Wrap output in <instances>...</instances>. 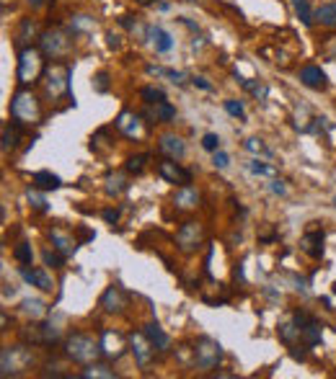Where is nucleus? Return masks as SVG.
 Instances as JSON below:
<instances>
[{"label": "nucleus", "mask_w": 336, "mask_h": 379, "mask_svg": "<svg viewBox=\"0 0 336 379\" xmlns=\"http://www.w3.org/2000/svg\"><path fill=\"white\" fill-rule=\"evenodd\" d=\"M11 119L18 121L21 126H32V124H39L41 119V106L37 101V95L32 91H16L13 98H11Z\"/></svg>", "instance_id": "f257e3e1"}, {"label": "nucleus", "mask_w": 336, "mask_h": 379, "mask_svg": "<svg viewBox=\"0 0 336 379\" xmlns=\"http://www.w3.org/2000/svg\"><path fill=\"white\" fill-rule=\"evenodd\" d=\"M65 354L78 364H93L98 356H104V348H101V340H93L86 333H72L65 340Z\"/></svg>", "instance_id": "f03ea898"}, {"label": "nucleus", "mask_w": 336, "mask_h": 379, "mask_svg": "<svg viewBox=\"0 0 336 379\" xmlns=\"http://www.w3.org/2000/svg\"><path fill=\"white\" fill-rule=\"evenodd\" d=\"M72 36H75V32H65L60 26L47 29V32L39 36L41 55L52 57V60H63V57H67L72 49Z\"/></svg>", "instance_id": "7ed1b4c3"}, {"label": "nucleus", "mask_w": 336, "mask_h": 379, "mask_svg": "<svg viewBox=\"0 0 336 379\" xmlns=\"http://www.w3.org/2000/svg\"><path fill=\"white\" fill-rule=\"evenodd\" d=\"M194 366L200 371H215L223 361V346L209 335H200L194 340Z\"/></svg>", "instance_id": "20e7f679"}, {"label": "nucleus", "mask_w": 336, "mask_h": 379, "mask_svg": "<svg viewBox=\"0 0 336 379\" xmlns=\"http://www.w3.org/2000/svg\"><path fill=\"white\" fill-rule=\"evenodd\" d=\"M32 364V354L26 346H6L3 354H0V374L8 379L16 377L18 371L26 369Z\"/></svg>", "instance_id": "39448f33"}, {"label": "nucleus", "mask_w": 336, "mask_h": 379, "mask_svg": "<svg viewBox=\"0 0 336 379\" xmlns=\"http://www.w3.org/2000/svg\"><path fill=\"white\" fill-rule=\"evenodd\" d=\"M41 49H34V47H26V49H18V83L21 86H29L34 80L39 78L41 72Z\"/></svg>", "instance_id": "423d86ee"}, {"label": "nucleus", "mask_w": 336, "mask_h": 379, "mask_svg": "<svg viewBox=\"0 0 336 379\" xmlns=\"http://www.w3.org/2000/svg\"><path fill=\"white\" fill-rule=\"evenodd\" d=\"M44 88L49 98H60L70 91V67L65 62H52L44 75Z\"/></svg>", "instance_id": "0eeeda50"}, {"label": "nucleus", "mask_w": 336, "mask_h": 379, "mask_svg": "<svg viewBox=\"0 0 336 379\" xmlns=\"http://www.w3.org/2000/svg\"><path fill=\"white\" fill-rule=\"evenodd\" d=\"M292 323L297 325V331H300V340H303V346L313 348L321 343V323L316 320V317H311L308 312H303V310H297V312H292Z\"/></svg>", "instance_id": "6e6552de"}, {"label": "nucleus", "mask_w": 336, "mask_h": 379, "mask_svg": "<svg viewBox=\"0 0 336 379\" xmlns=\"http://www.w3.org/2000/svg\"><path fill=\"white\" fill-rule=\"evenodd\" d=\"M129 348H132V354H135V361L140 369H148L153 361V356H155V346L150 343V338L143 333H129Z\"/></svg>", "instance_id": "1a4fd4ad"}, {"label": "nucleus", "mask_w": 336, "mask_h": 379, "mask_svg": "<svg viewBox=\"0 0 336 379\" xmlns=\"http://www.w3.org/2000/svg\"><path fill=\"white\" fill-rule=\"evenodd\" d=\"M21 338L32 340L34 346H52V343L60 340V328L55 323H39L32 325V331L21 333Z\"/></svg>", "instance_id": "9d476101"}, {"label": "nucleus", "mask_w": 336, "mask_h": 379, "mask_svg": "<svg viewBox=\"0 0 336 379\" xmlns=\"http://www.w3.org/2000/svg\"><path fill=\"white\" fill-rule=\"evenodd\" d=\"M202 237H205V232H202V227L197 222H184L176 232V245L184 253H192L202 245Z\"/></svg>", "instance_id": "9b49d317"}, {"label": "nucleus", "mask_w": 336, "mask_h": 379, "mask_svg": "<svg viewBox=\"0 0 336 379\" xmlns=\"http://www.w3.org/2000/svg\"><path fill=\"white\" fill-rule=\"evenodd\" d=\"M114 126H117L124 137H129V140H140V137L145 135L143 117L135 114V111H122L119 117H117V121H114Z\"/></svg>", "instance_id": "f8f14e48"}, {"label": "nucleus", "mask_w": 336, "mask_h": 379, "mask_svg": "<svg viewBox=\"0 0 336 379\" xmlns=\"http://www.w3.org/2000/svg\"><path fill=\"white\" fill-rule=\"evenodd\" d=\"M158 173L160 178H166L168 183H179V186H189L192 183V171H186L176 163V160H160L158 163Z\"/></svg>", "instance_id": "ddd939ff"}, {"label": "nucleus", "mask_w": 336, "mask_h": 379, "mask_svg": "<svg viewBox=\"0 0 336 379\" xmlns=\"http://www.w3.org/2000/svg\"><path fill=\"white\" fill-rule=\"evenodd\" d=\"M148 44L155 49V55H168L171 49L176 47V39H174L171 32H166L163 26H150V32H148Z\"/></svg>", "instance_id": "4468645a"}, {"label": "nucleus", "mask_w": 336, "mask_h": 379, "mask_svg": "<svg viewBox=\"0 0 336 379\" xmlns=\"http://www.w3.org/2000/svg\"><path fill=\"white\" fill-rule=\"evenodd\" d=\"M101 307H104L106 312H112V315L114 312L119 315L122 310L127 307V292H124L119 284H112L104 292V297H101Z\"/></svg>", "instance_id": "2eb2a0df"}, {"label": "nucleus", "mask_w": 336, "mask_h": 379, "mask_svg": "<svg viewBox=\"0 0 336 379\" xmlns=\"http://www.w3.org/2000/svg\"><path fill=\"white\" fill-rule=\"evenodd\" d=\"M300 83L305 88H311V91H326L328 88L326 72L321 70L318 65H305L303 70H300Z\"/></svg>", "instance_id": "dca6fc26"}, {"label": "nucleus", "mask_w": 336, "mask_h": 379, "mask_svg": "<svg viewBox=\"0 0 336 379\" xmlns=\"http://www.w3.org/2000/svg\"><path fill=\"white\" fill-rule=\"evenodd\" d=\"M21 279H24L26 284L37 286L41 292H52L55 284H52V279L44 269H29V266H21Z\"/></svg>", "instance_id": "f3484780"}, {"label": "nucleus", "mask_w": 336, "mask_h": 379, "mask_svg": "<svg viewBox=\"0 0 336 379\" xmlns=\"http://www.w3.org/2000/svg\"><path fill=\"white\" fill-rule=\"evenodd\" d=\"M158 150L160 155H166L171 160H181L186 155V145L179 140L176 135H163L158 140Z\"/></svg>", "instance_id": "a211bd4d"}, {"label": "nucleus", "mask_w": 336, "mask_h": 379, "mask_svg": "<svg viewBox=\"0 0 336 379\" xmlns=\"http://www.w3.org/2000/svg\"><path fill=\"white\" fill-rule=\"evenodd\" d=\"M101 348H104V356H109V359H119V356L124 354L127 343H124V335H122V333L106 331L104 335H101Z\"/></svg>", "instance_id": "6ab92c4d"}, {"label": "nucleus", "mask_w": 336, "mask_h": 379, "mask_svg": "<svg viewBox=\"0 0 336 379\" xmlns=\"http://www.w3.org/2000/svg\"><path fill=\"white\" fill-rule=\"evenodd\" d=\"M300 248H303L311 258H321V255H323V232H321V230L305 232L303 240H300Z\"/></svg>", "instance_id": "aec40b11"}, {"label": "nucleus", "mask_w": 336, "mask_h": 379, "mask_svg": "<svg viewBox=\"0 0 336 379\" xmlns=\"http://www.w3.org/2000/svg\"><path fill=\"white\" fill-rule=\"evenodd\" d=\"M148 117H150L155 124H168V121H174V119H176V109H174L168 101H158V103H150Z\"/></svg>", "instance_id": "412c9836"}, {"label": "nucleus", "mask_w": 336, "mask_h": 379, "mask_svg": "<svg viewBox=\"0 0 336 379\" xmlns=\"http://www.w3.org/2000/svg\"><path fill=\"white\" fill-rule=\"evenodd\" d=\"M49 240H52V248H57V251L63 253L65 258L75 253V240H72V237L67 235V232H63L60 227L49 230Z\"/></svg>", "instance_id": "4be33fe9"}, {"label": "nucleus", "mask_w": 336, "mask_h": 379, "mask_svg": "<svg viewBox=\"0 0 336 379\" xmlns=\"http://www.w3.org/2000/svg\"><path fill=\"white\" fill-rule=\"evenodd\" d=\"M80 379H117V371L109 364H86V369L78 374Z\"/></svg>", "instance_id": "5701e85b"}, {"label": "nucleus", "mask_w": 336, "mask_h": 379, "mask_svg": "<svg viewBox=\"0 0 336 379\" xmlns=\"http://www.w3.org/2000/svg\"><path fill=\"white\" fill-rule=\"evenodd\" d=\"M32 181L39 191H57L60 186H63V178H60V175H55L52 171H37Z\"/></svg>", "instance_id": "b1692460"}, {"label": "nucleus", "mask_w": 336, "mask_h": 379, "mask_svg": "<svg viewBox=\"0 0 336 379\" xmlns=\"http://www.w3.org/2000/svg\"><path fill=\"white\" fill-rule=\"evenodd\" d=\"M143 331H145V335L150 338L153 346L158 348V351H168V343H171V338H168L166 331H163V328H160V325L155 323V320H153V323L145 325Z\"/></svg>", "instance_id": "393cba45"}, {"label": "nucleus", "mask_w": 336, "mask_h": 379, "mask_svg": "<svg viewBox=\"0 0 336 379\" xmlns=\"http://www.w3.org/2000/svg\"><path fill=\"white\" fill-rule=\"evenodd\" d=\"M127 189H129V178L122 171H114V173L106 175V194L109 197H122Z\"/></svg>", "instance_id": "a878e982"}, {"label": "nucleus", "mask_w": 336, "mask_h": 379, "mask_svg": "<svg viewBox=\"0 0 336 379\" xmlns=\"http://www.w3.org/2000/svg\"><path fill=\"white\" fill-rule=\"evenodd\" d=\"M197 201H200V194L192 186H179V191L174 194V204L179 209H192V206H197Z\"/></svg>", "instance_id": "bb28decb"}, {"label": "nucleus", "mask_w": 336, "mask_h": 379, "mask_svg": "<svg viewBox=\"0 0 336 379\" xmlns=\"http://www.w3.org/2000/svg\"><path fill=\"white\" fill-rule=\"evenodd\" d=\"M34 36H37V21H34V18H24L21 26H18V34H16V47L18 49L32 47L29 41H32Z\"/></svg>", "instance_id": "cd10ccee"}, {"label": "nucleus", "mask_w": 336, "mask_h": 379, "mask_svg": "<svg viewBox=\"0 0 336 379\" xmlns=\"http://www.w3.org/2000/svg\"><path fill=\"white\" fill-rule=\"evenodd\" d=\"M18 140H21V124L18 121H11V124L3 126V150H16L18 147Z\"/></svg>", "instance_id": "c85d7f7f"}, {"label": "nucleus", "mask_w": 336, "mask_h": 379, "mask_svg": "<svg viewBox=\"0 0 336 379\" xmlns=\"http://www.w3.org/2000/svg\"><path fill=\"white\" fill-rule=\"evenodd\" d=\"M21 310H24L32 320H41V317L47 315V305H44L39 297H26V300L21 302Z\"/></svg>", "instance_id": "c756f323"}, {"label": "nucleus", "mask_w": 336, "mask_h": 379, "mask_svg": "<svg viewBox=\"0 0 336 379\" xmlns=\"http://www.w3.org/2000/svg\"><path fill=\"white\" fill-rule=\"evenodd\" d=\"M145 70L150 72V75H160V78H168L171 83H176V86H184L186 83V75L179 70H171V67H160V65H148Z\"/></svg>", "instance_id": "7c9ffc66"}, {"label": "nucleus", "mask_w": 336, "mask_h": 379, "mask_svg": "<svg viewBox=\"0 0 336 379\" xmlns=\"http://www.w3.org/2000/svg\"><path fill=\"white\" fill-rule=\"evenodd\" d=\"M316 24L326 26V29H334L336 26V3H326L316 11Z\"/></svg>", "instance_id": "2f4dec72"}, {"label": "nucleus", "mask_w": 336, "mask_h": 379, "mask_svg": "<svg viewBox=\"0 0 336 379\" xmlns=\"http://www.w3.org/2000/svg\"><path fill=\"white\" fill-rule=\"evenodd\" d=\"M290 3H292V11H295V16L303 21V26H313V24H316V13L311 11L308 0H290Z\"/></svg>", "instance_id": "473e14b6"}, {"label": "nucleus", "mask_w": 336, "mask_h": 379, "mask_svg": "<svg viewBox=\"0 0 336 379\" xmlns=\"http://www.w3.org/2000/svg\"><path fill=\"white\" fill-rule=\"evenodd\" d=\"M277 333H280V338L285 340L287 346H295V340H300V331H297V325L292 323V317H290V320H285V323H280Z\"/></svg>", "instance_id": "72a5a7b5"}, {"label": "nucleus", "mask_w": 336, "mask_h": 379, "mask_svg": "<svg viewBox=\"0 0 336 379\" xmlns=\"http://www.w3.org/2000/svg\"><path fill=\"white\" fill-rule=\"evenodd\" d=\"M238 80H240V86L246 88L254 98H259V101H264L266 95H269V88H266L264 83H259V80H246V78H238Z\"/></svg>", "instance_id": "f704fd0d"}, {"label": "nucleus", "mask_w": 336, "mask_h": 379, "mask_svg": "<svg viewBox=\"0 0 336 379\" xmlns=\"http://www.w3.org/2000/svg\"><path fill=\"white\" fill-rule=\"evenodd\" d=\"M13 258H16V261L21 263V266H32V261H34L32 245H29V243H18L16 251H13Z\"/></svg>", "instance_id": "c9c22d12"}, {"label": "nucleus", "mask_w": 336, "mask_h": 379, "mask_svg": "<svg viewBox=\"0 0 336 379\" xmlns=\"http://www.w3.org/2000/svg\"><path fill=\"white\" fill-rule=\"evenodd\" d=\"M140 95H143V101L148 103V106H150V103H158V101H166V93L155 86H145L143 91H140Z\"/></svg>", "instance_id": "e433bc0d"}, {"label": "nucleus", "mask_w": 336, "mask_h": 379, "mask_svg": "<svg viewBox=\"0 0 336 379\" xmlns=\"http://www.w3.org/2000/svg\"><path fill=\"white\" fill-rule=\"evenodd\" d=\"M248 152H254V155H272V150L264 145V140H259V137H248L246 142H243Z\"/></svg>", "instance_id": "4c0bfd02"}, {"label": "nucleus", "mask_w": 336, "mask_h": 379, "mask_svg": "<svg viewBox=\"0 0 336 379\" xmlns=\"http://www.w3.org/2000/svg\"><path fill=\"white\" fill-rule=\"evenodd\" d=\"M26 199H29V204H32L34 209H37V212H47V209H49L47 201H44V197L39 194V189H37V186L26 191Z\"/></svg>", "instance_id": "58836bf2"}, {"label": "nucleus", "mask_w": 336, "mask_h": 379, "mask_svg": "<svg viewBox=\"0 0 336 379\" xmlns=\"http://www.w3.org/2000/svg\"><path fill=\"white\" fill-rule=\"evenodd\" d=\"M223 106H225V111H228L233 119H240V121H246V109H243V103H240V101H235V98H228Z\"/></svg>", "instance_id": "ea45409f"}, {"label": "nucleus", "mask_w": 336, "mask_h": 379, "mask_svg": "<svg viewBox=\"0 0 336 379\" xmlns=\"http://www.w3.org/2000/svg\"><path fill=\"white\" fill-rule=\"evenodd\" d=\"M91 29H93V18H89V16H75L70 21V32H75V34L91 32Z\"/></svg>", "instance_id": "a19ab883"}, {"label": "nucleus", "mask_w": 336, "mask_h": 379, "mask_svg": "<svg viewBox=\"0 0 336 379\" xmlns=\"http://www.w3.org/2000/svg\"><path fill=\"white\" fill-rule=\"evenodd\" d=\"M41 258H44V263H47V266H52V269H60V266H63V261H65V255L57 251V248H55V251H49V248H47V251L41 253Z\"/></svg>", "instance_id": "79ce46f5"}, {"label": "nucleus", "mask_w": 336, "mask_h": 379, "mask_svg": "<svg viewBox=\"0 0 336 379\" xmlns=\"http://www.w3.org/2000/svg\"><path fill=\"white\" fill-rule=\"evenodd\" d=\"M145 163H148V155H132V158L127 160V173L140 175L145 171Z\"/></svg>", "instance_id": "37998d69"}, {"label": "nucleus", "mask_w": 336, "mask_h": 379, "mask_svg": "<svg viewBox=\"0 0 336 379\" xmlns=\"http://www.w3.org/2000/svg\"><path fill=\"white\" fill-rule=\"evenodd\" d=\"M248 171H251V173H257V175H274V168L266 166V163H261V160H251V163H248Z\"/></svg>", "instance_id": "c03bdc74"}, {"label": "nucleus", "mask_w": 336, "mask_h": 379, "mask_svg": "<svg viewBox=\"0 0 336 379\" xmlns=\"http://www.w3.org/2000/svg\"><path fill=\"white\" fill-rule=\"evenodd\" d=\"M202 147H205L207 152H217L220 150V137L212 135V132H207V135L202 137Z\"/></svg>", "instance_id": "a18cd8bd"}, {"label": "nucleus", "mask_w": 336, "mask_h": 379, "mask_svg": "<svg viewBox=\"0 0 336 379\" xmlns=\"http://www.w3.org/2000/svg\"><path fill=\"white\" fill-rule=\"evenodd\" d=\"M212 166L220 168V171H225V168L231 166V155H228V152H223V150L212 152Z\"/></svg>", "instance_id": "49530a36"}, {"label": "nucleus", "mask_w": 336, "mask_h": 379, "mask_svg": "<svg viewBox=\"0 0 336 379\" xmlns=\"http://www.w3.org/2000/svg\"><path fill=\"white\" fill-rule=\"evenodd\" d=\"M93 91L96 93H106L109 91V75L106 72H98L96 78H93Z\"/></svg>", "instance_id": "de8ad7c7"}, {"label": "nucleus", "mask_w": 336, "mask_h": 379, "mask_svg": "<svg viewBox=\"0 0 336 379\" xmlns=\"http://www.w3.org/2000/svg\"><path fill=\"white\" fill-rule=\"evenodd\" d=\"M192 83H194L197 88H202V91H212V83H209L207 78H202V75H194Z\"/></svg>", "instance_id": "09e8293b"}, {"label": "nucleus", "mask_w": 336, "mask_h": 379, "mask_svg": "<svg viewBox=\"0 0 336 379\" xmlns=\"http://www.w3.org/2000/svg\"><path fill=\"white\" fill-rule=\"evenodd\" d=\"M106 44L112 49H119L122 47V39H119V34H114V32H109L106 34Z\"/></svg>", "instance_id": "8fccbe9b"}, {"label": "nucleus", "mask_w": 336, "mask_h": 379, "mask_svg": "<svg viewBox=\"0 0 336 379\" xmlns=\"http://www.w3.org/2000/svg\"><path fill=\"white\" fill-rule=\"evenodd\" d=\"M104 220L109 225H117L119 222V209H104Z\"/></svg>", "instance_id": "3c124183"}, {"label": "nucleus", "mask_w": 336, "mask_h": 379, "mask_svg": "<svg viewBox=\"0 0 336 379\" xmlns=\"http://www.w3.org/2000/svg\"><path fill=\"white\" fill-rule=\"evenodd\" d=\"M290 356H292L295 361H303L305 356H308V351H305V348H300V351H297V346H290Z\"/></svg>", "instance_id": "603ef678"}, {"label": "nucleus", "mask_w": 336, "mask_h": 379, "mask_svg": "<svg viewBox=\"0 0 336 379\" xmlns=\"http://www.w3.org/2000/svg\"><path fill=\"white\" fill-rule=\"evenodd\" d=\"M269 189H272V194H280V197H282V194H287V189H285V183L277 181V178H274V181L269 183Z\"/></svg>", "instance_id": "864d4df0"}, {"label": "nucleus", "mask_w": 336, "mask_h": 379, "mask_svg": "<svg viewBox=\"0 0 336 379\" xmlns=\"http://www.w3.org/2000/svg\"><path fill=\"white\" fill-rule=\"evenodd\" d=\"M32 8H41V6H47V0H26Z\"/></svg>", "instance_id": "5fc2aeb1"}, {"label": "nucleus", "mask_w": 336, "mask_h": 379, "mask_svg": "<svg viewBox=\"0 0 336 379\" xmlns=\"http://www.w3.org/2000/svg\"><path fill=\"white\" fill-rule=\"evenodd\" d=\"M135 3H140V6H153L155 0H135Z\"/></svg>", "instance_id": "6e6d98bb"}, {"label": "nucleus", "mask_w": 336, "mask_h": 379, "mask_svg": "<svg viewBox=\"0 0 336 379\" xmlns=\"http://www.w3.org/2000/svg\"><path fill=\"white\" fill-rule=\"evenodd\" d=\"M186 3H194V0H186Z\"/></svg>", "instance_id": "4d7b16f0"}, {"label": "nucleus", "mask_w": 336, "mask_h": 379, "mask_svg": "<svg viewBox=\"0 0 336 379\" xmlns=\"http://www.w3.org/2000/svg\"><path fill=\"white\" fill-rule=\"evenodd\" d=\"M334 204H336V199H334Z\"/></svg>", "instance_id": "13d9d810"}]
</instances>
